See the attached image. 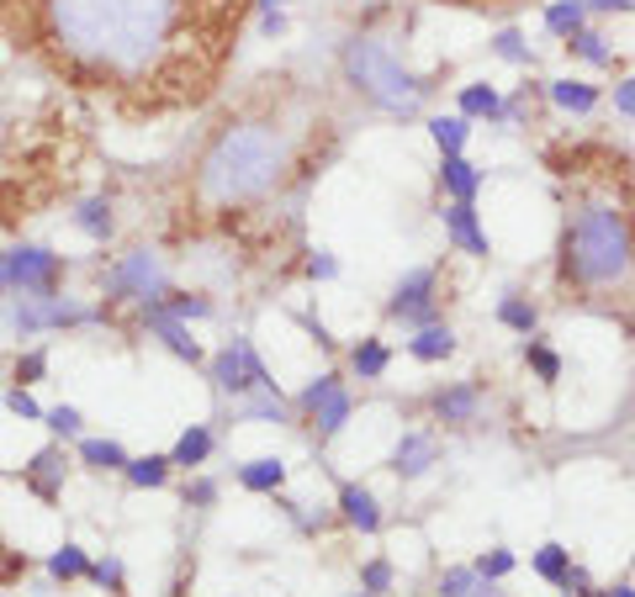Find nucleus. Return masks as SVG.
Wrapping results in <instances>:
<instances>
[{
	"instance_id": "393cba45",
	"label": "nucleus",
	"mask_w": 635,
	"mask_h": 597,
	"mask_svg": "<svg viewBox=\"0 0 635 597\" xmlns=\"http://www.w3.org/2000/svg\"><path fill=\"white\" fill-rule=\"evenodd\" d=\"M540 22L551 38H572L577 27H587V0H545V11H540Z\"/></svg>"
},
{
	"instance_id": "8fccbe9b",
	"label": "nucleus",
	"mask_w": 635,
	"mask_h": 597,
	"mask_svg": "<svg viewBox=\"0 0 635 597\" xmlns=\"http://www.w3.org/2000/svg\"><path fill=\"white\" fill-rule=\"evenodd\" d=\"M287 32V11H260V38H281Z\"/></svg>"
},
{
	"instance_id": "ea45409f",
	"label": "nucleus",
	"mask_w": 635,
	"mask_h": 597,
	"mask_svg": "<svg viewBox=\"0 0 635 597\" xmlns=\"http://www.w3.org/2000/svg\"><path fill=\"white\" fill-rule=\"evenodd\" d=\"M49 376V349H27V355H17V381L32 386Z\"/></svg>"
},
{
	"instance_id": "473e14b6",
	"label": "nucleus",
	"mask_w": 635,
	"mask_h": 597,
	"mask_svg": "<svg viewBox=\"0 0 635 597\" xmlns=\"http://www.w3.org/2000/svg\"><path fill=\"white\" fill-rule=\"evenodd\" d=\"M429 138L440 154H466V138H471V122L456 112V117H429Z\"/></svg>"
},
{
	"instance_id": "79ce46f5",
	"label": "nucleus",
	"mask_w": 635,
	"mask_h": 597,
	"mask_svg": "<svg viewBox=\"0 0 635 597\" xmlns=\"http://www.w3.org/2000/svg\"><path fill=\"white\" fill-rule=\"evenodd\" d=\"M509 572H513V555H509V549H488V555L477 561V576H482V582H503Z\"/></svg>"
},
{
	"instance_id": "cd10ccee",
	"label": "nucleus",
	"mask_w": 635,
	"mask_h": 597,
	"mask_svg": "<svg viewBox=\"0 0 635 597\" xmlns=\"http://www.w3.org/2000/svg\"><path fill=\"white\" fill-rule=\"evenodd\" d=\"M498 323H503V328H513V334H535L540 328V307L535 302H530V296H519V291H509V296H503V302H498Z\"/></svg>"
},
{
	"instance_id": "bb28decb",
	"label": "nucleus",
	"mask_w": 635,
	"mask_h": 597,
	"mask_svg": "<svg viewBox=\"0 0 635 597\" xmlns=\"http://www.w3.org/2000/svg\"><path fill=\"white\" fill-rule=\"evenodd\" d=\"M170 471H175L170 454H138V460H127L123 476L133 481V486H144V492H159V486L170 481Z\"/></svg>"
},
{
	"instance_id": "c9c22d12",
	"label": "nucleus",
	"mask_w": 635,
	"mask_h": 597,
	"mask_svg": "<svg viewBox=\"0 0 635 597\" xmlns=\"http://www.w3.org/2000/svg\"><path fill=\"white\" fill-rule=\"evenodd\" d=\"M492 53H498V59H509V64H519V70H530V64H535V49L524 43V32H519V27H503V32L492 38Z\"/></svg>"
},
{
	"instance_id": "f257e3e1",
	"label": "nucleus",
	"mask_w": 635,
	"mask_h": 597,
	"mask_svg": "<svg viewBox=\"0 0 635 597\" xmlns=\"http://www.w3.org/2000/svg\"><path fill=\"white\" fill-rule=\"evenodd\" d=\"M254 0H0V43L85 106L159 122L218 101Z\"/></svg>"
},
{
	"instance_id": "a18cd8bd",
	"label": "nucleus",
	"mask_w": 635,
	"mask_h": 597,
	"mask_svg": "<svg viewBox=\"0 0 635 597\" xmlns=\"http://www.w3.org/2000/svg\"><path fill=\"white\" fill-rule=\"evenodd\" d=\"M302 275H308V281H334V275H340V260H334V254H308Z\"/></svg>"
},
{
	"instance_id": "864d4df0",
	"label": "nucleus",
	"mask_w": 635,
	"mask_h": 597,
	"mask_svg": "<svg viewBox=\"0 0 635 597\" xmlns=\"http://www.w3.org/2000/svg\"><path fill=\"white\" fill-rule=\"evenodd\" d=\"M11 291V264H6V249H0V296Z\"/></svg>"
},
{
	"instance_id": "13d9d810",
	"label": "nucleus",
	"mask_w": 635,
	"mask_h": 597,
	"mask_svg": "<svg viewBox=\"0 0 635 597\" xmlns=\"http://www.w3.org/2000/svg\"><path fill=\"white\" fill-rule=\"evenodd\" d=\"M572 597H610V593H598V587H583V593H572Z\"/></svg>"
},
{
	"instance_id": "58836bf2",
	"label": "nucleus",
	"mask_w": 635,
	"mask_h": 597,
	"mask_svg": "<svg viewBox=\"0 0 635 597\" xmlns=\"http://www.w3.org/2000/svg\"><path fill=\"white\" fill-rule=\"evenodd\" d=\"M477 587H482L477 566H450V572L440 576V597H471Z\"/></svg>"
},
{
	"instance_id": "f03ea898",
	"label": "nucleus",
	"mask_w": 635,
	"mask_h": 597,
	"mask_svg": "<svg viewBox=\"0 0 635 597\" xmlns=\"http://www.w3.org/2000/svg\"><path fill=\"white\" fill-rule=\"evenodd\" d=\"M334 127L340 122L323 117L318 101L292 80H260V91L201 138L180 217L191 233H233V222L302 196L318 180V165L334 154V144L318 148V138H334Z\"/></svg>"
},
{
	"instance_id": "a878e982",
	"label": "nucleus",
	"mask_w": 635,
	"mask_h": 597,
	"mask_svg": "<svg viewBox=\"0 0 635 597\" xmlns=\"http://www.w3.org/2000/svg\"><path fill=\"white\" fill-rule=\"evenodd\" d=\"M392 365V349L382 344V338H361L355 349H350V370L361 376V381H382Z\"/></svg>"
},
{
	"instance_id": "4c0bfd02",
	"label": "nucleus",
	"mask_w": 635,
	"mask_h": 597,
	"mask_svg": "<svg viewBox=\"0 0 635 597\" xmlns=\"http://www.w3.org/2000/svg\"><path fill=\"white\" fill-rule=\"evenodd\" d=\"M91 582H96V587H106L112 597H123V593H127L123 561H117V555H106V561H91Z\"/></svg>"
},
{
	"instance_id": "c756f323",
	"label": "nucleus",
	"mask_w": 635,
	"mask_h": 597,
	"mask_svg": "<svg viewBox=\"0 0 635 597\" xmlns=\"http://www.w3.org/2000/svg\"><path fill=\"white\" fill-rule=\"evenodd\" d=\"M80 460H85L91 471H127L133 454H127L117 439H80Z\"/></svg>"
},
{
	"instance_id": "1a4fd4ad",
	"label": "nucleus",
	"mask_w": 635,
	"mask_h": 597,
	"mask_svg": "<svg viewBox=\"0 0 635 597\" xmlns=\"http://www.w3.org/2000/svg\"><path fill=\"white\" fill-rule=\"evenodd\" d=\"M296 412H302V423L318 433V444H329V439L344 433L350 412H355V397H350V386L329 370V376H318V381L296 397Z\"/></svg>"
},
{
	"instance_id": "a19ab883",
	"label": "nucleus",
	"mask_w": 635,
	"mask_h": 597,
	"mask_svg": "<svg viewBox=\"0 0 635 597\" xmlns=\"http://www.w3.org/2000/svg\"><path fill=\"white\" fill-rule=\"evenodd\" d=\"M6 407H11L17 418H27V423H43V412H49V407L32 402V391H27V386H11V391H6Z\"/></svg>"
},
{
	"instance_id": "4468645a",
	"label": "nucleus",
	"mask_w": 635,
	"mask_h": 597,
	"mask_svg": "<svg viewBox=\"0 0 635 597\" xmlns=\"http://www.w3.org/2000/svg\"><path fill=\"white\" fill-rule=\"evenodd\" d=\"M440 222H445V233H450V243H456L461 254H471V260H488L492 254V243H488V233H482V222H477V207H471V201H445Z\"/></svg>"
},
{
	"instance_id": "c85d7f7f",
	"label": "nucleus",
	"mask_w": 635,
	"mask_h": 597,
	"mask_svg": "<svg viewBox=\"0 0 635 597\" xmlns=\"http://www.w3.org/2000/svg\"><path fill=\"white\" fill-rule=\"evenodd\" d=\"M148 307H165L170 317H180V323H201V317H212V296H201V291H165L159 302H148Z\"/></svg>"
},
{
	"instance_id": "f8f14e48",
	"label": "nucleus",
	"mask_w": 635,
	"mask_h": 597,
	"mask_svg": "<svg viewBox=\"0 0 635 597\" xmlns=\"http://www.w3.org/2000/svg\"><path fill=\"white\" fill-rule=\"evenodd\" d=\"M64 476H70V460H64L59 444H49V450L32 454V465H22V476H17V481H22L32 498L59 502V498H64Z\"/></svg>"
},
{
	"instance_id": "dca6fc26",
	"label": "nucleus",
	"mask_w": 635,
	"mask_h": 597,
	"mask_svg": "<svg viewBox=\"0 0 635 597\" xmlns=\"http://www.w3.org/2000/svg\"><path fill=\"white\" fill-rule=\"evenodd\" d=\"M340 519L350 528H361V534H376V528H382V502H376L371 486L344 481V486H340Z\"/></svg>"
},
{
	"instance_id": "e433bc0d",
	"label": "nucleus",
	"mask_w": 635,
	"mask_h": 597,
	"mask_svg": "<svg viewBox=\"0 0 635 597\" xmlns=\"http://www.w3.org/2000/svg\"><path fill=\"white\" fill-rule=\"evenodd\" d=\"M43 423H49L59 439H85V418H80V407H70V402L49 407V412H43Z\"/></svg>"
},
{
	"instance_id": "4d7b16f0",
	"label": "nucleus",
	"mask_w": 635,
	"mask_h": 597,
	"mask_svg": "<svg viewBox=\"0 0 635 597\" xmlns=\"http://www.w3.org/2000/svg\"><path fill=\"white\" fill-rule=\"evenodd\" d=\"M471 597H503V593H498L492 582H482V587H477V593H471Z\"/></svg>"
},
{
	"instance_id": "b1692460",
	"label": "nucleus",
	"mask_w": 635,
	"mask_h": 597,
	"mask_svg": "<svg viewBox=\"0 0 635 597\" xmlns=\"http://www.w3.org/2000/svg\"><path fill=\"white\" fill-rule=\"evenodd\" d=\"M212 444H218V439H212V429H207V423H191V429L175 439L170 460L180 465V471H196V465H207V460H212Z\"/></svg>"
},
{
	"instance_id": "9b49d317",
	"label": "nucleus",
	"mask_w": 635,
	"mask_h": 597,
	"mask_svg": "<svg viewBox=\"0 0 635 597\" xmlns=\"http://www.w3.org/2000/svg\"><path fill=\"white\" fill-rule=\"evenodd\" d=\"M440 454H445V444H440V439H435L429 429H408L403 439H397V444H392V460H387V465H392V471H397L403 481H418L424 471H429V465H440Z\"/></svg>"
},
{
	"instance_id": "f704fd0d",
	"label": "nucleus",
	"mask_w": 635,
	"mask_h": 597,
	"mask_svg": "<svg viewBox=\"0 0 635 597\" xmlns=\"http://www.w3.org/2000/svg\"><path fill=\"white\" fill-rule=\"evenodd\" d=\"M530 566H535V576H540V582H551V587H562V582H566V572H572V549H566V545H540Z\"/></svg>"
},
{
	"instance_id": "49530a36",
	"label": "nucleus",
	"mask_w": 635,
	"mask_h": 597,
	"mask_svg": "<svg viewBox=\"0 0 635 597\" xmlns=\"http://www.w3.org/2000/svg\"><path fill=\"white\" fill-rule=\"evenodd\" d=\"M186 502H191V507H212V502H218V481H191V486H186Z\"/></svg>"
},
{
	"instance_id": "2eb2a0df",
	"label": "nucleus",
	"mask_w": 635,
	"mask_h": 597,
	"mask_svg": "<svg viewBox=\"0 0 635 597\" xmlns=\"http://www.w3.org/2000/svg\"><path fill=\"white\" fill-rule=\"evenodd\" d=\"M429 412L440 423H477L482 418V386L477 381H450L429 397Z\"/></svg>"
},
{
	"instance_id": "423d86ee",
	"label": "nucleus",
	"mask_w": 635,
	"mask_h": 597,
	"mask_svg": "<svg viewBox=\"0 0 635 597\" xmlns=\"http://www.w3.org/2000/svg\"><path fill=\"white\" fill-rule=\"evenodd\" d=\"M170 291V275H165V260L154 254V249H127L117 260L101 270V302L106 307H148V302H159Z\"/></svg>"
},
{
	"instance_id": "5701e85b",
	"label": "nucleus",
	"mask_w": 635,
	"mask_h": 597,
	"mask_svg": "<svg viewBox=\"0 0 635 597\" xmlns=\"http://www.w3.org/2000/svg\"><path fill=\"white\" fill-rule=\"evenodd\" d=\"M74 228H80L85 239L106 243L112 233H117V217H112V201H106V196H91V201H80V207H74Z\"/></svg>"
},
{
	"instance_id": "2f4dec72",
	"label": "nucleus",
	"mask_w": 635,
	"mask_h": 597,
	"mask_svg": "<svg viewBox=\"0 0 635 597\" xmlns=\"http://www.w3.org/2000/svg\"><path fill=\"white\" fill-rule=\"evenodd\" d=\"M239 418H266V423H292V402L281 391H254L239 402Z\"/></svg>"
},
{
	"instance_id": "09e8293b",
	"label": "nucleus",
	"mask_w": 635,
	"mask_h": 597,
	"mask_svg": "<svg viewBox=\"0 0 635 597\" xmlns=\"http://www.w3.org/2000/svg\"><path fill=\"white\" fill-rule=\"evenodd\" d=\"M635 17V0H587V17Z\"/></svg>"
},
{
	"instance_id": "bf43d9fd",
	"label": "nucleus",
	"mask_w": 635,
	"mask_h": 597,
	"mask_svg": "<svg viewBox=\"0 0 635 597\" xmlns=\"http://www.w3.org/2000/svg\"><path fill=\"white\" fill-rule=\"evenodd\" d=\"M361 597H371V593H361Z\"/></svg>"
},
{
	"instance_id": "4be33fe9",
	"label": "nucleus",
	"mask_w": 635,
	"mask_h": 597,
	"mask_svg": "<svg viewBox=\"0 0 635 597\" xmlns=\"http://www.w3.org/2000/svg\"><path fill=\"white\" fill-rule=\"evenodd\" d=\"M239 486H244V492H260V498H275V492L287 486V465H281L275 454H260V460L239 465Z\"/></svg>"
},
{
	"instance_id": "20e7f679",
	"label": "nucleus",
	"mask_w": 635,
	"mask_h": 597,
	"mask_svg": "<svg viewBox=\"0 0 635 597\" xmlns=\"http://www.w3.org/2000/svg\"><path fill=\"white\" fill-rule=\"evenodd\" d=\"M91 148L96 112L85 101L32 59H0V233L70 201Z\"/></svg>"
},
{
	"instance_id": "6e6552de",
	"label": "nucleus",
	"mask_w": 635,
	"mask_h": 597,
	"mask_svg": "<svg viewBox=\"0 0 635 597\" xmlns=\"http://www.w3.org/2000/svg\"><path fill=\"white\" fill-rule=\"evenodd\" d=\"M207 370H212V386H218L222 397H233V402H244V397H254V391H281L275 376L266 370L260 349H254L249 338H228L218 355H212Z\"/></svg>"
},
{
	"instance_id": "de8ad7c7",
	"label": "nucleus",
	"mask_w": 635,
	"mask_h": 597,
	"mask_svg": "<svg viewBox=\"0 0 635 597\" xmlns=\"http://www.w3.org/2000/svg\"><path fill=\"white\" fill-rule=\"evenodd\" d=\"M614 112H620V117H635V74H625V80L614 85Z\"/></svg>"
},
{
	"instance_id": "603ef678",
	"label": "nucleus",
	"mask_w": 635,
	"mask_h": 597,
	"mask_svg": "<svg viewBox=\"0 0 635 597\" xmlns=\"http://www.w3.org/2000/svg\"><path fill=\"white\" fill-rule=\"evenodd\" d=\"M445 6H477L482 11V6H519V0H445Z\"/></svg>"
},
{
	"instance_id": "f3484780",
	"label": "nucleus",
	"mask_w": 635,
	"mask_h": 597,
	"mask_svg": "<svg viewBox=\"0 0 635 597\" xmlns=\"http://www.w3.org/2000/svg\"><path fill=\"white\" fill-rule=\"evenodd\" d=\"M440 191L450 201H477L482 191V169L471 165L466 154H440Z\"/></svg>"
},
{
	"instance_id": "6e6d98bb",
	"label": "nucleus",
	"mask_w": 635,
	"mask_h": 597,
	"mask_svg": "<svg viewBox=\"0 0 635 597\" xmlns=\"http://www.w3.org/2000/svg\"><path fill=\"white\" fill-rule=\"evenodd\" d=\"M610 597H635V587L631 582H620V587H610Z\"/></svg>"
},
{
	"instance_id": "37998d69",
	"label": "nucleus",
	"mask_w": 635,
	"mask_h": 597,
	"mask_svg": "<svg viewBox=\"0 0 635 597\" xmlns=\"http://www.w3.org/2000/svg\"><path fill=\"white\" fill-rule=\"evenodd\" d=\"M392 587V566L387 561H371L366 572H361V593H371V597H382Z\"/></svg>"
},
{
	"instance_id": "3c124183",
	"label": "nucleus",
	"mask_w": 635,
	"mask_h": 597,
	"mask_svg": "<svg viewBox=\"0 0 635 597\" xmlns=\"http://www.w3.org/2000/svg\"><path fill=\"white\" fill-rule=\"evenodd\" d=\"M583 587H593V576L583 572V566H577V561H572V572H566V582H562V593H583Z\"/></svg>"
},
{
	"instance_id": "7ed1b4c3",
	"label": "nucleus",
	"mask_w": 635,
	"mask_h": 597,
	"mask_svg": "<svg viewBox=\"0 0 635 597\" xmlns=\"http://www.w3.org/2000/svg\"><path fill=\"white\" fill-rule=\"evenodd\" d=\"M562 180L556 296L635 338V175L610 144L551 154Z\"/></svg>"
},
{
	"instance_id": "ddd939ff",
	"label": "nucleus",
	"mask_w": 635,
	"mask_h": 597,
	"mask_svg": "<svg viewBox=\"0 0 635 597\" xmlns=\"http://www.w3.org/2000/svg\"><path fill=\"white\" fill-rule=\"evenodd\" d=\"M138 317H144V328L159 338V344H165L175 359H186V365H201V359H207V355H201V344L191 338V323L170 317L165 307H138Z\"/></svg>"
},
{
	"instance_id": "aec40b11",
	"label": "nucleus",
	"mask_w": 635,
	"mask_h": 597,
	"mask_svg": "<svg viewBox=\"0 0 635 597\" xmlns=\"http://www.w3.org/2000/svg\"><path fill=\"white\" fill-rule=\"evenodd\" d=\"M408 355H414L418 365H445V359L456 355V334H450V323H429V328H418V334L408 338Z\"/></svg>"
},
{
	"instance_id": "0eeeda50",
	"label": "nucleus",
	"mask_w": 635,
	"mask_h": 597,
	"mask_svg": "<svg viewBox=\"0 0 635 597\" xmlns=\"http://www.w3.org/2000/svg\"><path fill=\"white\" fill-rule=\"evenodd\" d=\"M445 312V270L440 264H414L387 296V317L403 328H429Z\"/></svg>"
},
{
	"instance_id": "6ab92c4d",
	"label": "nucleus",
	"mask_w": 635,
	"mask_h": 597,
	"mask_svg": "<svg viewBox=\"0 0 635 597\" xmlns=\"http://www.w3.org/2000/svg\"><path fill=\"white\" fill-rule=\"evenodd\" d=\"M545 96H551L556 112H572V117L598 112V85H587V80H551V85H545Z\"/></svg>"
},
{
	"instance_id": "a211bd4d",
	"label": "nucleus",
	"mask_w": 635,
	"mask_h": 597,
	"mask_svg": "<svg viewBox=\"0 0 635 597\" xmlns=\"http://www.w3.org/2000/svg\"><path fill=\"white\" fill-rule=\"evenodd\" d=\"M456 106H461L466 122H503V96H498V85H488V80L461 85V91H456Z\"/></svg>"
},
{
	"instance_id": "412c9836",
	"label": "nucleus",
	"mask_w": 635,
	"mask_h": 597,
	"mask_svg": "<svg viewBox=\"0 0 635 597\" xmlns=\"http://www.w3.org/2000/svg\"><path fill=\"white\" fill-rule=\"evenodd\" d=\"M566 53H572V59H583V64H593V70H620L610 38H604L598 27H577V32L566 38Z\"/></svg>"
},
{
	"instance_id": "7c9ffc66",
	"label": "nucleus",
	"mask_w": 635,
	"mask_h": 597,
	"mask_svg": "<svg viewBox=\"0 0 635 597\" xmlns=\"http://www.w3.org/2000/svg\"><path fill=\"white\" fill-rule=\"evenodd\" d=\"M524 365H530V370L540 376V386H556V381H562V355H556L545 338H535V334L524 338Z\"/></svg>"
},
{
	"instance_id": "72a5a7b5",
	"label": "nucleus",
	"mask_w": 635,
	"mask_h": 597,
	"mask_svg": "<svg viewBox=\"0 0 635 597\" xmlns=\"http://www.w3.org/2000/svg\"><path fill=\"white\" fill-rule=\"evenodd\" d=\"M49 576L53 582H80V576H91V555L80 545H59L49 555Z\"/></svg>"
},
{
	"instance_id": "39448f33",
	"label": "nucleus",
	"mask_w": 635,
	"mask_h": 597,
	"mask_svg": "<svg viewBox=\"0 0 635 597\" xmlns=\"http://www.w3.org/2000/svg\"><path fill=\"white\" fill-rule=\"evenodd\" d=\"M340 74L355 96L382 117H418V106L440 91V74H414L397 49L376 32H355L340 53Z\"/></svg>"
},
{
	"instance_id": "9d476101",
	"label": "nucleus",
	"mask_w": 635,
	"mask_h": 597,
	"mask_svg": "<svg viewBox=\"0 0 635 597\" xmlns=\"http://www.w3.org/2000/svg\"><path fill=\"white\" fill-rule=\"evenodd\" d=\"M6 264H11V291H22V296H59V291H64V275H70L64 254H53L43 243L6 249Z\"/></svg>"
},
{
	"instance_id": "c03bdc74",
	"label": "nucleus",
	"mask_w": 635,
	"mask_h": 597,
	"mask_svg": "<svg viewBox=\"0 0 635 597\" xmlns=\"http://www.w3.org/2000/svg\"><path fill=\"white\" fill-rule=\"evenodd\" d=\"M17 576H27V555L0 540V587H6V582H17Z\"/></svg>"
},
{
	"instance_id": "5fc2aeb1",
	"label": "nucleus",
	"mask_w": 635,
	"mask_h": 597,
	"mask_svg": "<svg viewBox=\"0 0 635 597\" xmlns=\"http://www.w3.org/2000/svg\"><path fill=\"white\" fill-rule=\"evenodd\" d=\"M260 11H287V0H254V17Z\"/></svg>"
}]
</instances>
